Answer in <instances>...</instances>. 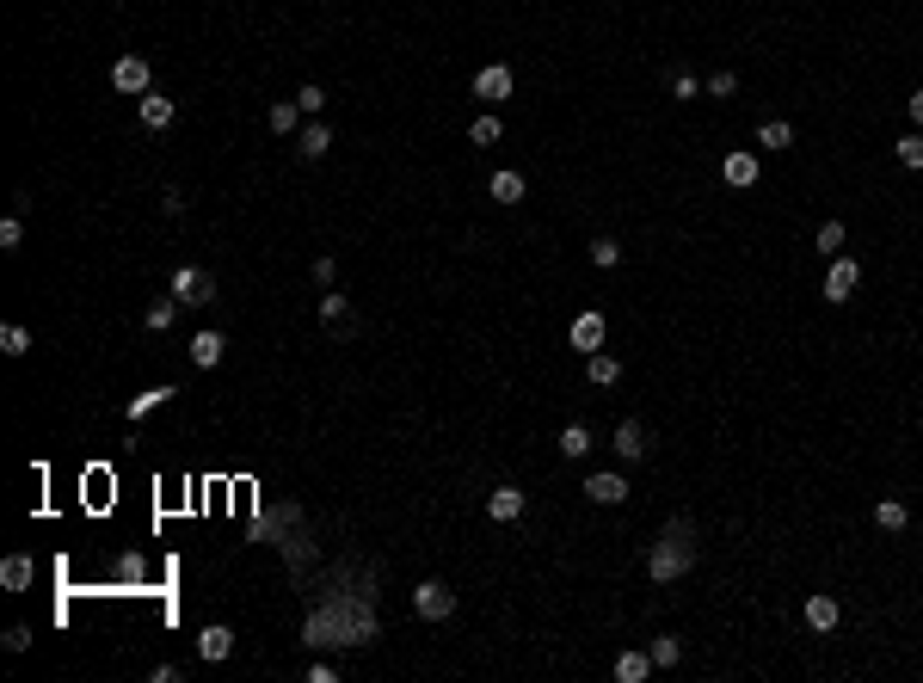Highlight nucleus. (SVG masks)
I'll return each mask as SVG.
<instances>
[{
    "instance_id": "f03ea898",
    "label": "nucleus",
    "mask_w": 923,
    "mask_h": 683,
    "mask_svg": "<svg viewBox=\"0 0 923 683\" xmlns=\"http://www.w3.org/2000/svg\"><path fill=\"white\" fill-rule=\"evenodd\" d=\"M167 290H172V296H179L185 308H204L209 296H216V277H209V272H198V265H179Z\"/></svg>"
},
{
    "instance_id": "393cba45",
    "label": "nucleus",
    "mask_w": 923,
    "mask_h": 683,
    "mask_svg": "<svg viewBox=\"0 0 923 683\" xmlns=\"http://www.w3.org/2000/svg\"><path fill=\"white\" fill-rule=\"evenodd\" d=\"M788 142H794V124H782V117L757 124V148H788Z\"/></svg>"
},
{
    "instance_id": "bb28decb",
    "label": "nucleus",
    "mask_w": 923,
    "mask_h": 683,
    "mask_svg": "<svg viewBox=\"0 0 923 683\" xmlns=\"http://www.w3.org/2000/svg\"><path fill=\"white\" fill-rule=\"evenodd\" d=\"M499 136H505V124H499V117H475V124H468V142H475V148H493Z\"/></svg>"
},
{
    "instance_id": "c85d7f7f",
    "label": "nucleus",
    "mask_w": 923,
    "mask_h": 683,
    "mask_svg": "<svg viewBox=\"0 0 923 683\" xmlns=\"http://www.w3.org/2000/svg\"><path fill=\"white\" fill-rule=\"evenodd\" d=\"M172 314H179V296H161V302L148 308V333H167V327H172Z\"/></svg>"
},
{
    "instance_id": "423d86ee",
    "label": "nucleus",
    "mask_w": 923,
    "mask_h": 683,
    "mask_svg": "<svg viewBox=\"0 0 923 683\" xmlns=\"http://www.w3.org/2000/svg\"><path fill=\"white\" fill-rule=\"evenodd\" d=\"M475 99H512V69H505V62L480 69L475 74Z\"/></svg>"
},
{
    "instance_id": "6ab92c4d",
    "label": "nucleus",
    "mask_w": 923,
    "mask_h": 683,
    "mask_svg": "<svg viewBox=\"0 0 923 683\" xmlns=\"http://www.w3.org/2000/svg\"><path fill=\"white\" fill-rule=\"evenodd\" d=\"M198 652H204V659H228V652H235V634H228V628H204V634H198Z\"/></svg>"
},
{
    "instance_id": "4468645a",
    "label": "nucleus",
    "mask_w": 923,
    "mask_h": 683,
    "mask_svg": "<svg viewBox=\"0 0 923 683\" xmlns=\"http://www.w3.org/2000/svg\"><path fill=\"white\" fill-rule=\"evenodd\" d=\"M720 172H726V185H757V154H745V148H733Z\"/></svg>"
},
{
    "instance_id": "f257e3e1",
    "label": "nucleus",
    "mask_w": 923,
    "mask_h": 683,
    "mask_svg": "<svg viewBox=\"0 0 923 683\" xmlns=\"http://www.w3.org/2000/svg\"><path fill=\"white\" fill-rule=\"evenodd\" d=\"M689 567H696V523L678 517V523H665V536L652 542L647 573H652V585H671V579H684Z\"/></svg>"
},
{
    "instance_id": "aec40b11",
    "label": "nucleus",
    "mask_w": 923,
    "mask_h": 683,
    "mask_svg": "<svg viewBox=\"0 0 923 683\" xmlns=\"http://www.w3.org/2000/svg\"><path fill=\"white\" fill-rule=\"evenodd\" d=\"M874 523H881V530H887V536H899V530H905V523H911V512H905V505H899V499H881V505H874Z\"/></svg>"
},
{
    "instance_id": "39448f33",
    "label": "nucleus",
    "mask_w": 923,
    "mask_h": 683,
    "mask_svg": "<svg viewBox=\"0 0 923 683\" xmlns=\"http://www.w3.org/2000/svg\"><path fill=\"white\" fill-rule=\"evenodd\" d=\"M111 87L142 99V93H148V56H117V62H111Z\"/></svg>"
},
{
    "instance_id": "e433bc0d",
    "label": "nucleus",
    "mask_w": 923,
    "mask_h": 683,
    "mask_svg": "<svg viewBox=\"0 0 923 683\" xmlns=\"http://www.w3.org/2000/svg\"><path fill=\"white\" fill-rule=\"evenodd\" d=\"M911 117H918V124H923V87H918V93H911Z\"/></svg>"
},
{
    "instance_id": "1a4fd4ad",
    "label": "nucleus",
    "mask_w": 923,
    "mask_h": 683,
    "mask_svg": "<svg viewBox=\"0 0 923 683\" xmlns=\"http://www.w3.org/2000/svg\"><path fill=\"white\" fill-rule=\"evenodd\" d=\"M567 339H573V351H585V357H591V351H597V345H604V314H579V320H573V333H567Z\"/></svg>"
},
{
    "instance_id": "f3484780",
    "label": "nucleus",
    "mask_w": 923,
    "mask_h": 683,
    "mask_svg": "<svg viewBox=\"0 0 923 683\" xmlns=\"http://www.w3.org/2000/svg\"><path fill=\"white\" fill-rule=\"evenodd\" d=\"M272 130H277V136H296V130H302V105H296V99H277L272 105Z\"/></svg>"
},
{
    "instance_id": "473e14b6",
    "label": "nucleus",
    "mask_w": 923,
    "mask_h": 683,
    "mask_svg": "<svg viewBox=\"0 0 923 683\" xmlns=\"http://www.w3.org/2000/svg\"><path fill=\"white\" fill-rule=\"evenodd\" d=\"M892 148H899V161H905V167H923V136H899Z\"/></svg>"
},
{
    "instance_id": "ddd939ff",
    "label": "nucleus",
    "mask_w": 923,
    "mask_h": 683,
    "mask_svg": "<svg viewBox=\"0 0 923 683\" xmlns=\"http://www.w3.org/2000/svg\"><path fill=\"white\" fill-rule=\"evenodd\" d=\"M486 512L499 517V523H512V517H523V486H493Z\"/></svg>"
},
{
    "instance_id": "72a5a7b5",
    "label": "nucleus",
    "mask_w": 923,
    "mask_h": 683,
    "mask_svg": "<svg viewBox=\"0 0 923 683\" xmlns=\"http://www.w3.org/2000/svg\"><path fill=\"white\" fill-rule=\"evenodd\" d=\"M591 259H597V265H622V246L604 235V240H591Z\"/></svg>"
},
{
    "instance_id": "c9c22d12",
    "label": "nucleus",
    "mask_w": 923,
    "mask_h": 683,
    "mask_svg": "<svg viewBox=\"0 0 923 683\" xmlns=\"http://www.w3.org/2000/svg\"><path fill=\"white\" fill-rule=\"evenodd\" d=\"M320 320H327V327L345 320V296H320Z\"/></svg>"
},
{
    "instance_id": "cd10ccee",
    "label": "nucleus",
    "mask_w": 923,
    "mask_h": 683,
    "mask_svg": "<svg viewBox=\"0 0 923 683\" xmlns=\"http://www.w3.org/2000/svg\"><path fill=\"white\" fill-rule=\"evenodd\" d=\"M0 351H6V357H25V351H32V333H25L19 320H13V327H0Z\"/></svg>"
},
{
    "instance_id": "dca6fc26",
    "label": "nucleus",
    "mask_w": 923,
    "mask_h": 683,
    "mask_svg": "<svg viewBox=\"0 0 923 683\" xmlns=\"http://www.w3.org/2000/svg\"><path fill=\"white\" fill-rule=\"evenodd\" d=\"M486 191H493V204H517V198H523V172H512V167L493 172V185H486Z\"/></svg>"
},
{
    "instance_id": "2eb2a0df",
    "label": "nucleus",
    "mask_w": 923,
    "mask_h": 683,
    "mask_svg": "<svg viewBox=\"0 0 923 683\" xmlns=\"http://www.w3.org/2000/svg\"><path fill=\"white\" fill-rule=\"evenodd\" d=\"M172 394H179V388H167V382H161V388H148V394H136V401H130V407H124V419H130V425H136V419H148V412H154V407H167Z\"/></svg>"
},
{
    "instance_id": "7ed1b4c3",
    "label": "nucleus",
    "mask_w": 923,
    "mask_h": 683,
    "mask_svg": "<svg viewBox=\"0 0 923 683\" xmlns=\"http://www.w3.org/2000/svg\"><path fill=\"white\" fill-rule=\"evenodd\" d=\"M412 610L425 615V622H444V615H456V591L438 579H425L419 591H412Z\"/></svg>"
},
{
    "instance_id": "5701e85b",
    "label": "nucleus",
    "mask_w": 923,
    "mask_h": 683,
    "mask_svg": "<svg viewBox=\"0 0 923 683\" xmlns=\"http://www.w3.org/2000/svg\"><path fill=\"white\" fill-rule=\"evenodd\" d=\"M647 652H652V671H665V665H678V659H684V641H678V634H659Z\"/></svg>"
},
{
    "instance_id": "412c9836",
    "label": "nucleus",
    "mask_w": 923,
    "mask_h": 683,
    "mask_svg": "<svg viewBox=\"0 0 923 683\" xmlns=\"http://www.w3.org/2000/svg\"><path fill=\"white\" fill-rule=\"evenodd\" d=\"M0 585H6V591H25V585H32V560H25V554H6V567H0Z\"/></svg>"
},
{
    "instance_id": "a211bd4d",
    "label": "nucleus",
    "mask_w": 923,
    "mask_h": 683,
    "mask_svg": "<svg viewBox=\"0 0 923 683\" xmlns=\"http://www.w3.org/2000/svg\"><path fill=\"white\" fill-rule=\"evenodd\" d=\"M807 622H813L819 634H831V628H837V597H807Z\"/></svg>"
},
{
    "instance_id": "20e7f679",
    "label": "nucleus",
    "mask_w": 923,
    "mask_h": 683,
    "mask_svg": "<svg viewBox=\"0 0 923 683\" xmlns=\"http://www.w3.org/2000/svg\"><path fill=\"white\" fill-rule=\"evenodd\" d=\"M855 283H862V265H855V259H831V272H825V302H850Z\"/></svg>"
},
{
    "instance_id": "b1692460",
    "label": "nucleus",
    "mask_w": 923,
    "mask_h": 683,
    "mask_svg": "<svg viewBox=\"0 0 923 683\" xmlns=\"http://www.w3.org/2000/svg\"><path fill=\"white\" fill-rule=\"evenodd\" d=\"M585 376L597 382V388H610V382H622V364H615V357H604V351H591V364H585Z\"/></svg>"
},
{
    "instance_id": "6e6552de",
    "label": "nucleus",
    "mask_w": 923,
    "mask_h": 683,
    "mask_svg": "<svg viewBox=\"0 0 923 683\" xmlns=\"http://www.w3.org/2000/svg\"><path fill=\"white\" fill-rule=\"evenodd\" d=\"M610 444H615V456H622V462H641V456H647V431H641L634 419H622Z\"/></svg>"
},
{
    "instance_id": "f8f14e48",
    "label": "nucleus",
    "mask_w": 923,
    "mask_h": 683,
    "mask_svg": "<svg viewBox=\"0 0 923 683\" xmlns=\"http://www.w3.org/2000/svg\"><path fill=\"white\" fill-rule=\"evenodd\" d=\"M585 493H591L597 505H622V499H628V480H622V475H591V480H585Z\"/></svg>"
},
{
    "instance_id": "0eeeda50",
    "label": "nucleus",
    "mask_w": 923,
    "mask_h": 683,
    "mask_svg": "<svg viewBox=\"0 0 923 683\" xmlns=\"http://www.w3.org/2000/svg\"><path fill=\"white\" fill-rule=\"evenodd\" d=\"M222 345H228V339H222L216 327L191 333V364H198V370H216V364H222Z\"/></svg>"
},
{
    "instance_id": "2f4dec72",
    "label": "nucleus",
    "mask_w": 923,
    "mask_h": 683,
    "mask_svg": "<svg viewBox=\"0 0 923 683\" xmlns=\"http://www.w3.org/2000/svg\"><path fill=\"white\" fill-rule=\"evenodd\" d=\"M296 105H302L308 117H320V111H327V87H314V80H308L302 93H296Z\"/></svg>"
},
{
    "instance_id": "9d476101",
    "label": "nucleus",
    "mask_w": 923,
    "mask_h": 683,
    "mask_svg": "<svg viewBox=\"0 0 923 683\" xmlns=\"http://www.w3.org/2000/svg\"><path fill=\"white\" fill-rule=\"evenodd\" d=\"M136 111H142V124H148V130H167V124H172V99H167V93H154V87L136 99Z\"/></svg>"
},
{
    "instance_id": "a878e982",
    "label": "nucleus",
    "mask_w": 923,
    "mask_h": 683,
    "mask_svg": "<svg viewBox=\"0 0 923 683\" xmlns=\"http://www.w3.org/2000/svg\"><path fill=\"white\" fill-rule=\"evenodd\" d=\"M585 449H591V431H585L579 419H573V425H560V456H573V462H579Z\"/></svg>"
},
{
    "instance_id": "c756f323",
    "label": "nucleus",
    "mask_w": 923,
    "mask_h": 683,
    "mask_svg": "<svg viewBox=\"0 0 923 683\" xmlns=\"http://www.w3.org/2000/svg\"><path fill=\"white\" fill-rule=\"evenodd\" d=\"M19 246H25V222L6 216V222H0V253H19Z\"/></svg>"
},
{
    "instance_id": "7c9ffc66",
    "label": "nucleus",
    "mask_w": 923,
    "mask_h": 683,
    "mask_svg": "<svg viewBox=\"0 0 923 683\" xmlns=\"http://www.w3.org/2000/svg\"><path fill=\"white\" fill-rule=\"evenodd\" d=\"M819 253H825V259L844 253V222H825V228H819Z\"/></svg>"
},
{
    "instance_id": "9b49d317",
    "label": "nucleus",
    "mask_w": 923,
    "mask_h": 683,
    "mask_svg": "<svg viewBox=\"0 0 923 683\" xmlns=\"http://www.w3.org/2000/svg\"><path fill=\"white\" fill-rule=\"evenodd\" d=\"M327 148H333V130H327V124H302V130H296V154H302V161H320Z\"/></svg>"
},
{
    "instance_id": "f704fd0d",
    "label": "nucleus",
    "mask_w": 923,
    "mask_h": 683,
    "mask_svg": "<svg viewBox=\"0 0 923 683\" xmlns=\"http://www.w3.org/2000/svg\"><path fill=\"white\" fill-rule=\"evenodd\" d=\"M25 647H32V628H25V622H13V628H6V652H25Z\"/></svg>"
},
{
    "instance_id": "4be33fe9",
    "label": "nucleus",
    "mask_w": 923,
    "mask_h": 683,
    "mask_svg": "<svg viewBox=\"0 0 923 683\" xmlns=\"http://www.w3.org/2000/svg\"><path fill=\"white\" fill-rule=\"evenodd\" d=\"M647 671H652V652H622V659H615V678L622 683H641Z\"/></svg>"
}]
</instances>
